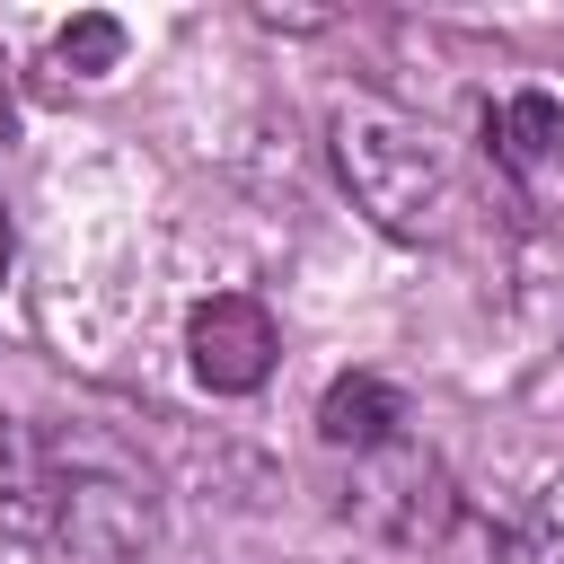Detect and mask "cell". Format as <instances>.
I'll return each mask as SVG.
<instances>
[{
	"label": "cell",
	"mask_w": 564,
	"mask_h": 564,
	"mask_svg": "<svg viewBox=\"0 0 564 564\" xmlns=\"http://www.w3.org/2000/svg\"><path fill=\"white\" fill-rule=\"evenodd\" d=\"M9 529L35 546V564H141L159 502L123 441L106 432H44L9 467Z\"/></svg>",
	"instance_id": "1"
},
{
	"label": "cell",
	"mask_w": 564,
	"mask_h": 564,
	"mask_svg": "<svg viewBox=\"0 0 564 564\" xmlns=\"http://www.w3.org/2000/svg\"><path fill=\"white\" fill-rule=\"evenodd\" d=\"M335 167L352 185V203L388 229V238H441L458 212V176L449 150L388 97H344L335 106Z\"/></svg>",
	"instance_id": "2"
},
{
	"label": "cell",
	"mask_w": 564,
	"mask_h": 564,
	"mask_svg": "<svg viewBox=\"0 0 564 564\" xmlns=\"http://www.w3.org/2000/svg\"><path fill=\"white\" fill-rule=\"evenodd\" d=\"M485 150L520 203L564 220V79H511L485 106Z\"/></svg>",
	"instance_id": "3"
},
{
	"label": "cell",
	"mask_w": 564,
	"mask_h": 564,
	"mask_svg": "<svg viewBox=\"0 0 564 564\" xmlns=\"http://www.w3.org/2000/svg\"><path fill=\"white\" fill-rule=\"evenodd\" d=\"M185 352H194V379H203V388L247 397V388L273 379L282 326H273L264 300H247V291H212V300H194V317H185Z\"/></svg>",
	"instance_id": "4"
},
{
	"label": "cell",
	"mask_w": 564,
	"mask_h": 564,
	"mask_svg": "<svg viewBox=\"0 0 564 564\" xmlns=\"http://www.w3.org/2000/svg\"><path fill=\"white\" fill-rule=\"evenodd\" d=\"M405 423H414V405H405V388L388 370H344L317 397V441L326 449H352V458H397L405 449Z\"/></svg>",
	"instance_id": "5"
},
{
	"label": "cell",
	"mask_w": 564,
	"mask_h": 564,
	"mask_svg": "<svg viewBox=\"0 0 564 564\" xmlns=\"http://www.w3.org/2000/svg\"><path fill=\"white\" fill-rule=\"evenodd\" d=\"M53 62L79 70V79H106V70L123 62V26H115V18H79V26L53 35Z\"/></svg>",
	"instance_id": "6"
},
{
	"label": "cell",
	"mask_w": 564,
	"mask_h": 564,
	"mask_svg": "<svg viewBox=\"0 0 564 564\" xmlns=\"http://www.w3.org/2000/svg\"><path fill=\"white\" fill-rule=\"evenodd\" d=\"M529 564H564V476H546V494L529 511Z\"/></svg>",
	"instance_id": "7"
},
{
	"label": "cell",
	"mask_w": 564,
	"mask_h": 564,
	"mask_svg": "<svg viewBox=\"0 0 564 564\" xmlns=\"http://www.w3.org/2000/svg\"><path fill=\"white\" fill-rule=\"evenodd\" d=\"M9 256H18V238H9V212H0V282H9Z\"/></svg>",
	"instance_id": "8"
},
{
	"label": "cell",
	"mask_w": 564,
	"mask_h": 564,
	"mask_svg": "<svg viewBox=\"0 0 564 564\" xmlns=\"http://www.w3.org/2000/svg\"><path fill=\"white\" fill-rule=\"evenodd\" d=\"M9 123H18V106H9V79H0V141H9Z\"/></svg>",
	"instance_id": "9"
}]
</instances>
